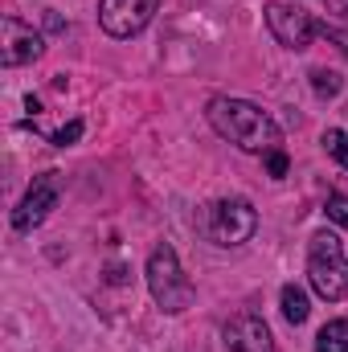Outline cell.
<instances>
[{
    "instance_id": "6da1fadb",
    "label": "cell",
    "mask_w": 348,
    "mask_h": 352,
    "mask_svg": "<svg viewBox=\"0 0 348 352\" xmlns=\"http://www.w3.org/2000/svg\"><path fill=\"white\" fill-rule=\"evenodd\" d=\"M205 115H209L213 131H217L221 140H230L234 148H242V152L270 156V152H279V144H283L279 123H274L262 107L246 102V98H230V94H221V98L209 102Z\"/></svg>"
},
{
    "instance_id": "7a4b0ae2",
    "label": "cell",
    "mask_w": 348,
    "mask_h": 352,
    "mask_svg": "<svg viewBox=\"0 0 348 352\" xmlns=\"http://www.w3.org/2000/svg\"><path fill=\"white\" fill-rule=\"evenodd\" d=\"M197 226H201V234L213 246H242V242L254 238L259 213H254V205L246 197H221V201H213V205L201 209Z\"/></svg>"
},
{
    "instance_id": "3957f363",
    "label": "cell",
    "mask_w": 348,
    "mask_h": 352,
    "mask_svg": "<svg viewBox=\"0 0 348 352\" xmlns=\"http://www.w3.org/2000/svg\"><path fill=\"white\" fill-rule=\"evenodd\" d=\"M307 278H312V291L328 303H340L348 295V258L336 234L320 230L307 242Z\"/></svg>"
},
{
    "instance_id": "277c9868",
    "label": "cell",
    "mask_w": 348,
    "mask_h": 352,
    "mask_svg": "<svg viewBox=\"0 0 348 352\" xmlns=\"http://www.w3.org/2000/svg\"><path fill=\"white\" fill-rule=\"evenodd\" d=\"M148 291H152L156 307L168 311V316H180V311L193 307L197 287H193L188 274L180 270V258H176L173 246H156V250H152V258H148Z\"/></svg>"
},
{
    "instance_id": "5b68a950",
    "label": "cell",
    "mask_w": 348,
    "mask_h": 352,
    "mask_svg": "<svg viewBox=\"0 0 348 352\" xmlns=\"http://www.w3.org/2000/svg\"><path fill=\"white\" fill-rule=\"evenodd\" d=\"M160 0H98V25L111 37H135L148 29V21L156 16Z\"/></svg>"
},
{
    "instance_id": "8992f818",
    "label": "cell",
    "mask_w": 348,
    "mask_h": 352,
    "mask_svg": "<svg viewBox=\"0 0 348 352\" xmlns=\"http://www.w3.org/2000/svg\"><path fill=\"white\" fill-rule=\"evenodd\" d=\"M266 25H270L274 41L287 45V50H307L312 37H316V21H312L299 4H287V0L266 4Z\"/></svg>"
},
{
    "instance_id": "52a82bcc",
    "label": "cell",
    "mask_w": 348,
    "mask_h": 352,
    "mask_svg": "<svg viewBox=\"0 0 348 352\" xmlns=\"http://www.w3.org/2000/svg\"><path fill=\"white\" fill-rule=\"evenodd\" d=\"M58 173H45V176H33V184H29V192L21 197V205L12 209V230L17 234H29V230H37L45 217H50V209L58 205Z\"/></svg>"
},
{
    "instance_id": "ba28073f",
    "label": "cell",
    "mask_w": 348,
    "mask_h": 352,
    "mask_svg": "<svg viewBox=\"0 0 348 352\" xmlns=\"http://www.w3.org/2000/svg\"><path fill=\"white\" fill-rule=\"evenodd\" d=\"M41 33H33V25L17 21V16H4L0 21V62L12 70V66H29L41 58Z\"/></svg>"
},
{
    "instance_id": "9c48e42d",
    "label": "cell",
    "mask_w": 348,
    "mask_h": 352,
    "mask_svg": "<svg viewBox=\"0 0 348 352\" xmlns=\"http://www.w3.org/2000/svg\"><path fill=\"white\" fill-rule=\"evenodd\" d=\"M226 349L230 352H274V336L266 328V320L254 311H242L226 324Z\"/></svg>"
},
{
    "instance_id": "30bf717a",
    "label": "cell",
    "mask_w": 348,
    "mask_h": 352,
    "mask_svg": "<svg viewBox=\"0 0 348 352\" xmlns=\"http://www.w3.org/2000/svg\"><path fill=\"white\" fill-rule=\"evenodd\" d=\"M279 303H283V320H287V324H295V328H299V324L307 320V311H312L307 291H303V287H295V283H287V287H283Z\"/></svg>"
},
{
    "instance_id": "8fae6325",
    "label": "cell",
    "mask_w": 348,
    "mask_h": 352,
    "mask_svg": "<svg viewBox=\"0 0 348 352\" xmlns=\"http://www.w3.org/2000/svg\"><path fill=\"white\" fill-rule=\"evenodd\" d=\"M316 352H348V320H328L316 336Z\"/></svg>"
},
{
    "instance_id": "7c38bea8",
    "label": "cell",
    "mask_w": 348,
    "mask_h": 352,
    "mask_svg": "<svg viewBox=\"0 0 348 352\" xmlns=\"http://www.w3.org/2000/svg\"><path fill=\"white\" fill-rule=\"evenodd\" d=\"M345 87V78L336 74V70H312V90L320 94V98H336Z\"/></svg>"
},
{
    "instance_id": "4fadbf2b",
    "label": "cell",
    "mask_w": 348,
    "mask_h": 352,
    "mask_svg": "<svg viewBox=\"0 0 348 352\" xmlns=\"http://www.w3.org/2000/svg\"><path fill=\"white\" fill-rule=\"evenodd\" d=\"M324 148H328L332 160H340V164L348 168V135L340 131V127H328V131H324Z\"/></svg>"
},
{
    "instance_id": "5bb4252c",
    "label": "cell",
    "mask_w": 348,
    "mask_h": 352,
    "mask_svg": "<svg viewBox=\"0 0 348 352\" xmlns=\"http://www.w3.org/2000/svg\"><path fill=\"white\" fill-rule=\"evenodd\" d=\"M324 213H328L336 226H345V230H348V197H345V192H332V197H328V205H324Z\"/></svg>"
},
{
    "instance_id": "9a60e30c",
    "label": "cell",
    "mask_w": 348,
    "mask_h": 352,
    "mask_svg": "<svg viewBox=\"0 0 348 352\" xmlns=\"http://www.w3.org/2000/svg\"><path fill=\"white\" fill-rule=\"evenodd\" d=\"M50 140H54L58 148H70V144H78V140H83V119H70V123H66L62 131H54Z\"/></svg>"
},
{
    "instance_id": "2e32d148",
    "label": "cell",
    "mask_w": 348,
    "mask_h": 352,
    "mask_svg": "<svg viewBox=\"0 0 348 352\" xmlns=\"http://www.w3.org/2000/svg\"><path fill=\"white\" fill-rule=\"evenodd\" d=\"M266 168H270V176H287V156L283 152H270L266 156Z\"/></svg>"
},
{
    "instance_id": "e0dca14e",
    "label": "cell",
    "mask_w": 348,
    "mask_h": 352,
    "mask_svg": "<svg viewBox=\"0 0 348 352\" xmlns=\"http://www.w3.org/2000/svg\"><path fill=\"white\" fill-rule=\"evenodd\" d=\"M324 33H328L332 41H340V50L348 54V33H345V29H328V25H324Z\"/></svg>"
}]
</instances>
